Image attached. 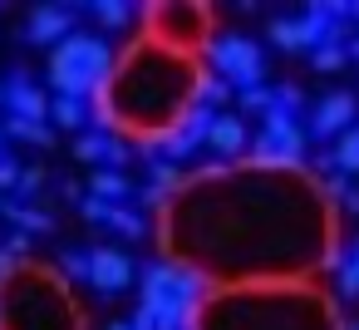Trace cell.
Masks as SVG:
<instances>
[{
    "label": "cell",
    "instance_id": "cell-4",
    "mask_svg": "<svg viewBox=\"0 0 359 330\" xmlns=\"http://www.w3.org/2000/svg\"><path fill=\"white\" fill-rule=\"evenodd\" d=\"M0 330H84V315L60 271L20 261L0 281Z\"/></svg>",
    "mask_w": 359,
    "mask_h": 330
},
{
    "label": "cell",
    "instance_id": "cell-3",
    "mask_svg": "<svg viewBox=\"0 0 359 330\" xmlns=\"http://www.w3.org/2000/svg\"><path fill=\"white\" fill-rule=\"evenodd\" d=\"M197 330H344L339 310L310 286H217L202 301Z\"/></svg>",
    "mask_w": 359,
    "mask_h": 330
},
{
    "label": "cell",
    "instance_id": "cell-31",
    "mask_svg": "<svg viewBox=\"0 0 359 330\" xmlns=\"http://www.w3.org/2000/svg\"><path fill=\"white\" fill-rule=\"evenodd\" d=\"M339 202H344V212H349V217H359V187H354V183L344 187V197H339Z\"/></svg>",
    "mask_w": 359,
    "mask_h": 330
},
{
    "label": "cell",
    "instance_id": "cell-19",
    "mask_svg": "<svg viewBox=\"0 0 359 330\" xmlns=\"http://www.w3.org/2000/svg\"><path fill=\"white\" fill-rule=\"evenodd\" d=\"M6 128V138H20V143H35V148H50L55 143V133H50V124H30V119H6L0 124Z\"/></svg>",
    "mask_w": 359,
    "mask_h": 330
},
{
    "label": "cell",
    "instance_id": "cell-36",
    "mask_svg": "<svg viewBox=\"0 0 359 330\" xmlns=\"http://www.w3.org/2000/svg\"><path fill=\"white\" fill-rule=\"evenodd\" d=\"M0 143H6V128H0Z\"/></svg>",
    "mask_w": 359,
    "mask_h": 330
},
{
    "label": "cell",
    "instance_id": "cell-8",
    "mask_svg": "<svg viewBox=\"0 0 359 330\" xmlns=\"http://www.w3.org/2000/svg\"><path fill=\"white\" fill-rule=\"evenodd\" d=\"M133 276L138 271H133V256L128 251H118V246H94L89 251V286L99 296H118Z\"/></svg>",
    "mask_w": 359,
    "mask_h": 330
},
{
    "label": "cell",
    "instance_id": "cell-33",
    "mask_svg": "<svg viewBox=\"0 0 359 330\" xmlns=\"http://www.w3.org/2000/svg\"><path fill=\"white\" fill-rule=\"evenodd\" d=\"M104 330H133V320H109Z\"/></svg>",
    "mask_w": 359,
    "mask_h": 330
},
{
    "label": "cell",
    "instance_id": "cell-6",
    "mask_svg": "<svg viewBox=\"0 0 359 330\" xmlns=\"http://www.w3.org/2000/svg\"><path fill=\"white\" fill-rule=\"evenodd\" d=\"M148 20V40L168 45V50H182V55H197L202 45H212V11L207 6H148L143 11Z\"/></svg>",
    "mask_w": 359,
    "mask_h": 330
},
{
    "label": "cell",
    "instance_id": "cell-2",
    "mask_svg": "<svg viewBox=\"0 0 359 330\" xmlns=\"http://www.w3.org/2000/svg\"><path fill=\"white\" fill-rule=\"evenodd\" d=\"M202 89V65L182 50H168L158 40H133L118 55L114 70V114L123 133H138V153L153 158L163 133H172L192 109Z\"/></svg>",
    "mask_w": 359,
    "mask_h": 330
},
{
    "label": "cell",
    "instance_id": "cell-18",
    "mask_svg": "<svg viewBox=\"0 0 359 330\" xmlns=\"http://www.w3.org/2000/svg\"><path fill=\"white\" fill-rule=\"evenodd\" d=\"M334 286H339V301H359V237H354V246L344 251V261H339V271H334Z\"/></svg>",
    "mask_w": 359,
    "mask_h": 330
},
{
    "label": "cell",
    "instance_id": "cell-24",
    "mask_svg": "<svg viewBox=\"0 0 359 330\" xmlns=\"http://www.w3.org/2000/svg\"><path fill=\"white\" fill-rule=\"evenodd\" d=\"M236 104H241L246 114H261V119H266V109L276 104V89H266V84H256V89H241V94H236Z\"/></svg>",
    "mask_w": 359,
    "mask_h": 330
},
{
    "label": "cell",
    "instance_id": "cell-20",
    "mask_svg": "<svg viewBox=\"0 0 359 330\" xmlns=\"http://www.w3.org/2000/svg\"><path fill=\"white\" fill-rule=\"evenodd\" d=\"M334 158H339V173H349V178L359 173V124L334 138Z\"/></svg>",
    "mask_w": 359,
    "mask_h": 330
},
{
    "label": "cell",
    "instance_id": "cell-35",
    "mask_svg": "<svg viewBox=\"0 0 359 330\" xmlns=\"http://www.w3.org/2000/svg\"><path fill=\"white\" fill-rule=\"evenodd\" d=\"M0 104H6V84H0Z\"/></svg>",
    "mask_w": 359,
    "mask_h": 330
},
{
    "label": "cell",
    "instance_id": "cell-14",
    "mask_svg": "<svg viewBox=\"0 0 359 330\" xmlns=\"http://www.w3.org/2000/svg\"><path fill=\"white\" fill-rule=\"evenodd\" d=\"M74 158L104 163V168H123L128 163V143L123 138H109V133H84V138H74Z\"/></svg>",
    "mask_w": 359,
    "mask_h": 330
},
{
    "label": "cell",
    "instance_id": "cell-32",
    "mask_svg": "<svg viewBox=\"0 0 359 330\" xmlns=\"http://www.w3.org/2000/svg\"><path fill=\"white\" fill-rule=\"evenodd\" d=\"M6 246H11V251H15V256H25V251H30V232H15V237H11V242H6Z\"/></svg>",
    "mask_w": 359,
    "mask_h": 330
},
{
    "label": "cell",
    "instance_id": "cell-22",
    "mask_svg": "<svg viewBox=\"0 0 359 330\" xmlns=\"http://www.w3.org/2000/svg\"><path fill=\"white\" fill-rule=\"evenodd\" d=\"M231 99V84L226 79H217V74H202V89H197V104H207L212 114H217V104H226Z\"/></svg>",
    "mask_w": 359,
    "mask_h": 330
},
{
    "label": "cell",
    "instance_id": "cell-7",
    "mask_svg": "<svg viewBox=\"0 0 359 330\" xmlns=\"http://www.w3.org/2000/svg\"><path fill=\"white\" fill-rule=\"evenodd\" d=\"M207 60L217 70V79L236 84V89H256L261 74H266V60H261V45L246 40V35H217L207 45Z\"/></svg>",
    "mask_w": 359,
    "mask_h": 330
},
{
    "label": "cell",
    "instance_id": "cell-29",
    "mask_svg": "<svg viewBox=\"0 0 359 330\" xmlns=\"http://www.w3.org/2000/svg\"><path fill=\"white\" fill-rule=\"evenodd\" d=\"M40 187H45V168H25V173H20V183H15V192H20V197H35Z\"/></svg>",
    "mask_w": 359,
    "mask_h": 330
},
{
    "label": "cell",
    "instance_id": "cell-25",
    "mask_svg": "<svg viewBox=\"0 0 359 330\" xmlns=\"http://www.w3.org/2000/svg\"><path fill=\"white\" fill-rule=\"evenodd\" d=\"M114 232H123L128 242H138V237H148V222L138 217V212H128V207H114V222H109Z\"/></svg>",
    "mask_w": 359,
    "mask_h": 330
},
{
    "label": "cell",
    "instance_id": "cell-23",
    "mask_svg": "<svg viewBox=\"0 0 359 330\" xmlns=\"http://www.w3.org/2000/svg\"><path fill=\"white\" fill-rule=\"evenodd\" d=\"M94 15H99V25H104V30H123L133 11L123 6V0H99V6H94Z\"/></svg>",
    "mask_w": 359,
    "mask_h": 330
},
{
    "label": "cell",
    "instance_id": "cell-12",
    "mask_svg": "<svg viewBox=\"0 0 359 330\" xmlns=\"http://www.w3.org/2000/svg\"><path fill=\"white\" fill-rule=\"evenodd\" d=\"M6 104H11V119H30V124H50V94L40 84H30L25 74H15L6 84Z\"/></svg>",
    "mask_w": 359,
    "mask_h": 330
},
{
    "label": "cell",
    "instance_id": "cell-1",
    "mask_svg": "<svg viewBox=\"0 0 359 330\" xmlns=\"http://www.w3.org/2000/svg\"><path fill=\"white\" fill-rule=\"evenodd\" d=\"M168 261L197 266L212 286H276L315 266L339 271V217L305 168H231L192 183L163 207Z\"/></svg>",
    "mask_w": 359,
    "mask_h": 330
},
{
    "label": "cell",
    "instance_id": "cell-34",
    "mask_svg": "<svg viewBox=\"0 0 359 330\" xmlns=\"http://www.w3.org/2000/svg\"><path fill=\"white\" fill-rule=\"evenodd\" d=\"M344 55H349V60H359V40H349V45H344Z\"/></svg>",
    "mask_w": 359,
    "mask_h": 330
},
{
    "label": "cell",
    "instance_id": "cell-21",
    "mask_svg": "<svg viewBox=\"0 0 359 330\" xmlns=\"http://www.w3.org/2000/svg\"><path fill=\"white\" fill-rule=\"evenodd\" d=\"M310 65L320 74H339L349 65V55H344V45H320V50H310Z\"/></svg>",
    "mask_w": 359,
    "mask_h": 330
},
{
    "label": "cell",
    "instance_id": "cell-30",
    "mask_svg": "<svg viewBox=\"0 0 359 330\" xmlns=\"http://www.w3.org/2000/svg\"><path fill=\"white\" fill-rule=\"evenodd\" d=\"M20 173H25V168H20L15 158H6V153H0V192H11V187L20 183Z\"/></svg>",
    "mask_w": 359,
    "mask_h": 330
},
{
    "label": "cell",
    "instance_id": "cell-27",
    "mask_svg": "<svg viewBox=\"0 0 359 330\" xmlns=\"http://www.w3.org/2000/svg\"><path fill=\"white\" fill-rule=\"evenodd\" d=\"M79 212H84L89 222H99V227H109V222H114V202H104V197H84V202H79Z\"/></svg>",
    "mask_w": 359,
    "mask_h": 330
},
{
    "label": "cell",
    "instance_id": "cell-26",
    "mask_svg": "<svg viewBox=\"0 0 359 330\" xmlns=\"http://www.w3.org/2000/svg\"><path fill=\"white\" fill-rule=\"evenodd\" d=\"M60 276L65 281H89V251H60Z\"/></svg>",
    "mask_w": 359,
    "mask_h": 330
},
{
    "label": "cell",
    "instance_id": "cell-17",
    "mask_svg": "<svg viewBox=\"0 0 359 330\" xmlns=\"http://www.w3.org/2000/svg\"><path fill=\"white\" fill-rule=\"evenodd\" d=\"M50 124L55 128H84L89 124V109H84V99H50Z\"/></svg>",
    "mask_w": 359,
    "mask_h": 330
},
{
    "label": "cell",
    "instance_id": "cell-15",
    "mask_svg": "<svg viewBox=\"0 0 359 330\" xmlns=\"http://www.w3.org/2000/svg\"><path fill=\"white\" fill-rule=\"evenodd\" d=\"M89 197H104V202H123V197H133V183L123 178V168H99L94 178H89Z\"/></svg>",
    "mask_w": 359,
    "mask_h": 330
},
{
    "label": "cell",
    "instance_id": "cell-16",
    "mask_svg": "<svg viewBox=\"0 0 359 330\" xmlns=\"http://www.w3.org/2000/svg\"><path fill=\"white\" fill-rule=\"evenodd\" d=\"M0 212H6L20 232H35V237L55 232V217H50V212H40V207H25V202H0Z\"/></svg>",
    "mask_w": 359,
    "mask_h": 330
},
{
    "label": "cell",
    "instance_id": "cell-10",
    "mask_svg": "<svg viewBox=\"0 0 359 330\" xmlns=\"http://www.w3.org/2000/svg\"><path fill=\"white\" fill-rule=\"evenodd\" d=\"M354 114H359V99H354L349 89H334V94H325V99L310 109V133H315V138L349 133V128H354Z\"/></svg>",
    "mask_w": 359,
    "mask_h": 330
},
{
    "label": "cell",
    "instance_id": "cell-9",
    "mask_svg": "<svg viewBox=\"0 0 359 330\" xmlns=\"http://www.w3.org/2000/svg\"><path fill=\"white\" fill-rule=\"evenodd\" d=\"M212 119H217V114H212L207 104H197V109H192V114H187L177 128H172V133H163L158 153H163L168 163H182V158H192V153L207 143V128H212Z\"/></svg>",
    "mask_w": 359,
    "mask_h": 330
},
{
    "label": "cell",
    "instance_id": "cell-11",
    "mask_svg": "<svg viewBox=\"0 0 359 330\" xmlns=\"http://www.w3.org/2000/svg\"><path fill=\"white\" fill-rule=\"evenodd\" d=\"M74 35V11L69 6H40V11H30V25H25V40L30 45H65Z\"/></svg>",
    "mask_w": 359,
    "mask_h": 330
},
{
    "label": "cell",
    "instance_id": "cell-13",
    "mask_svg": "<svg viewBox=\"0 0 359 330\" xmlns=\"http://www.w3.org/2000/svg\"><path fill=\"white\" fill-rule=\"evenodd\" d=\"M246 143H251V133H246V124H241L236 114H217V119H212V128H207V148H212L222 163L241 158Z\"/></svg>",
    "mask_w": 359,
    "mask_h": 330
},
{
    "label": "cell",
    "instance_id": "cell-5",
    "mask_svg": "<svg viewBox=\"0 0 359 330\" xmlns=\"http://www.w3.org/2000/svg\"><path fill=\"white\" fill-rule=\"evenodd\" d=\"M118 70V55L109 50V40L99 35H69L55 55H50V84L65 99H84L99 84H109Z\"/></svg>",
    "mask_w": 359,
    "mask_h": 330
},
{
    "label": "cell",
    "instance_id": "cell-28",
    "mask_svg": "<svg viewBox=\"0 0 359 330\" xmlns=\"http://www.w3.org/2000/svg\"><path fill=\"white\" fill-rule=\"evenodd\" d=\"M276 104H280L285 114H295V119H300V109H305V94H300V84H280V89H276Z\"/></svg>",
    "mask_w": 359,
    "mask_h": 330
}]
</instances>
